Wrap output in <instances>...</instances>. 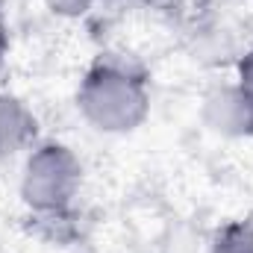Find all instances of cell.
<instances>
[{"mask_svg":"<svg viewBox=\"0 0 253 253\" xmlns=\"http://www.w3.org/2000/svg\"><path fill=\"white\" fill-rule=\"evenodd\" d=\"M83 121L103 135L135 132L150 115V85L135 65L103 56L83 74L77 85Z\"/></svg>","mask_w":253,"mask_h":253,"instance_id":"6da1fadb","label":"cell"},{"mask_svg":"<svg viewBox=\"0 0 253 253\" xmlns=\"http://www.w3.org/2000/svg\"><path fill=\"white\" fill-rule=\"evenodd\" d=\"M83 162L65 141H36L24 153L18 194L24 206L47 221L65 218L83 191Z\"/></svg>","mask_w":253,"mask_h":253,"instance_id":"7a4b0ae2","label":"cell"},{"mask_svg":"<svg viewBox=\"0 0 253 253\" xmlns=\"http://www.w3.org/2000/svg\"><path fill=\"white\" fill-rule=\"evenodd\" d=\"M203 124L224 138H253V103L236 85H218L203 97Z\"/></svg>","mask_w":253,"mask_h":253,"instance_id":"3957f363","label":"cell"},{"mask_svg":"<svg viewBox=\"0 0 253 253\" xmlns=\"http://www.w3.org/2000/svg\"><path fill=\"white\" fill-rule=\"evenodd\" d=\"M39 141L36 112L12 91H0V159L27 153Z\"/></svg>","mask_w":253,"mask_h":253,"instance_id":"277c9868","label":"cell"},{"mask_svg":"<svg viewBox=\"0 0 253 253\" xmlns=\"http://www.w3.org/2000/svg\"><path fill=\"white\" fill-rule=\"evenodd\" d=\"M209 253H253V221H227L212 236Z\"/></svg>","mask_w":253,"mask_h":253,"instance_id":"5b68a950","label":"cell"},{"mask_svg":"<svg viewBox=\"0 0 253 253\" xmlns=\"http://www.w3.org/2000/svg\"><path fill=\"white\" fill-rule=\"evenodd\" d=\"M94 3L97 0H44L47 12L56 15V18H62V21H80V18H85L94 9Z\"/></svg>","mask_w":253,"mask_h":253,"instance_id":"8992f818","label":"cell"},{"mask_svg":"<svg viewBox=\"0 0 253 253\" xmlns=\"http://www.w3.org/2000/svg\"><path fill=\"white\" fill-rule=\"evenodd\" d=\"M233 83L251 97V103H253V44L242 53V59L236 65V80H233Z\"/></svg>","mask_w":253,"mask_h":253,"instance_id":"52a82bcc","label":"cell"}]
</instances>
